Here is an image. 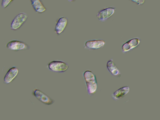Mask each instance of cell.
Listing matches in <instances>:
<instances>
[{
  "instance_id": "8",
  "label": "cell",
  "mask_w": 160,
  "mask_h": 120,
  "mask_svg": "<svg viewBox=\"0 0 160 120\" xmlns=\"http://www.w3.org/2000/svg\"><path fill=\"white\" fill-rule=\"evenodd\" d=\"M140 39L138 38H132L123 43L122 46V51L123 53L128 52L139 45Z\"/></svg>"
},
{
  "instance_id": "9",
  "label": "cell",
  "mask_w": 160,
  "mask_h": 120,
  "mask_svg": "<svg viewBox=\"0 0 160 120\" xmlns=\"http://www.w3.org/2000/svg\"><path fill=\"white\" fill-rule=\"evenodd\" d=\"M68 23L67 17H62L57 20L54 29V32L57 35L62 33L66 28Z\"/></svg>"
},
{
  "instance_id": "14",
  "label": "cell",
  "mask_w": 160,
  "mask_h": 120,
  "mask_svg": "<svg viewBox=\"0 0 160 120\" xmlns=\"http://www.w3.org/2000/svg\"><path fill=\"white\" fill-rule=\"evenodd\" d=\"M14 0H2L1 6L3 8H5L12 2Z\"/></svg>"
},
{
  "instance_id": "7",
  "label": "cell",
  "mask_w": 160,
  "mask_h": 120,
  "mask_svg": "<svg viewBox=\"0 0 160 120\" xmlns=\"http://www.w3.org/2000/svg\"><path fill=\"white\" fill-rule=\"evenodd\" d=\"M105 43L102 39H93L86 41L84 44V48L88 50H96L103 47Z\"/></svg>"
},
{
  "instance_id": "13",
  "label": "cell",
  "mask_w": 160,
  "mask_h": 120,
  "mask_svg": "<svg viewBox=\"0 0 160 120\" xmlns=\"http://www.w3.org/2000/svg\"><path fill=\"white\" fill-rule=\"evenodd\" d=\"M106 68L112 75L118 77L121 75L120 72L115 66L112 59H110L108 61Z\"/></svg>"
},
{
  "instance_id": "2",
  "label": "cell",
  "mask_w": 160,
  "mask_h": 120,
  "mask_svg": "<svg viewBox=\"0 0 160 120\" xmlns=\"http://www.w3.org/2000/svg\"><path fill=\"white\" fill-rule=\"evenodd\" d=\"M47 68L50 71L56 73H63L68 69L69 66L66 62L60 60H53L47 65Z\"/></svg>"
},
{
  "instance_id": "5",
  "label": "cell",
  "mask_w": 160,
  "mask_h": 120,
  "mask_svg": "<svg viewBox=\"0 0 160 120\" xmlns=\"http://www.w3.org/2000/svg\"><path fill=\"white\" fill-rule=\"evenodd\" d=\"M6 48L13 51L29 50L30 46L25 42L18 40H14L8 42L6 44Z\"/></svg>"
},
{
  "instance_id": "16",
  "label": "cell",
  "mask_w": 160,
  "mask_h": 120,
  "mask_svg": "<svg viewBox=\"0 0 160 120\" xmlns=\"http://www.w3.org/2000/svg\"><path fill=\"white\" fill-rule=\"evenodd\" d=\"M75 0H68V1L70 2H72L75 1Z\"/></svg>"
},
{
  "instance_id": "10",
  "label": "cell",
  "mask_w": 160,
  "mask_h": 120,
  "mask_svg": "<svg viewBox=\"0 0 160 120\" xmlns=\"http://www.w3.org/2000/svg\"><path fill=\"white\" fill-rule=\"evenodd\" d=\"M18 73V70L15 66L10 68L5 74L3 78L4 82L8 84L11 82L17 77Z\"/></svg>"
},
{
  "instance_id": "3",
  "label": "cell",
  "mask_w": 160,
  "mask_h": 120,
  "mask_svg": "<svg viewBox=\"0 0 160 120\" xmlns=\"http://www.w3.org/2000/svg\"><path fill=\"white\" fill-rule=\"evenodd\" d=\"M32 94L39 101L46 105H51L55 102L54 99L39 89H33Z\"/></svg>"
},
{
  "instance_id": "4",
  "label": "cell",
  "mask_w": 160,
  "mask_h": 120,
  "mask_svg": "<svg viewBox=\"0 0 160 120\" xmlns=\"http://www.w3.org/2000/svg\"><path fill=\"white\" fill-rule=\"evenodd\" d=\"M28 14L24 12H21L16 15L11 22V29L15 31L20 28L26 21Z\"/></svg>"
},
{
  "instance_id": "15",
  "label": "cell",
  "mask_w": 160,
  "mask_h": 120,
  "mask_svg": "<svg viewBox=\"0 0 160 120\" xmlns=\"http://www.w3.org/2000/svg\"><path fill=\"white\" fill-rule=\"evenodd\" d=\"M133 3L138 5H141L144 4L145 0H129Z\"/></svg>"
},
{
  "instance_id": "1",
  "label": "cell",
  "mask_w": 160,
  "mask_h": 120,
  "mask_svg": "<svg viewBox=\"0 0 160 120\" xmlns=\"http://www.w3.org/2000/svg\"><path fill=\"white\" fill-rule=\"evenodd\" d=\"M83 77L85 81L87 93L92 95L96 92L98 84L96 76L90 70H87L83 73Z\"/></svg>"
},
{
  "instance_id": "11",
  "label": "cell",
  "mask_w": 160,
  "mask_h": 120,
  "mask_svg": "<svg viewBox=\"0 0 160 120\" xmlns=\"http://www.w3.org/2000/svg\"><path fill=\"white\" fill-rule=\"evenodd\" d=\"M129 90V87L127 86L122 87L113 93L112 98L115 100H118L127 94Z\"/></svg>"
},
{
  "instance_id": "12",
  "label": "cell",
  "mask_w": 160,
  "mask_h": 120,
  "mask_svg": "<svg viewBox=\"0 0 160 120\" xmlns=\"http://www.w3.org/2000/svg\"><path fill=\"white\" fill-rule=\"evenodd\" d=\"M31 5L35 12L39 13L44 12L46 8L41 0H30Z\"/></svg>"
},
{
  "instance_id": "6",
  "label": "cell",
  "mask_w": 160,
  "mask_h": 120,
  "mask_svg": "<svg viewBox=\"0 0 160 120\" xmlns=\"http://www.w3.org/2000/svg\"><path fill=\"white\" fill-rule=\"evenodd\" d=\"M115 8L113 7H109L103 8L100 10L97 14V17L98 20L104 22L112 16L114 13Z\"/></svg>"
}]
</instances>
